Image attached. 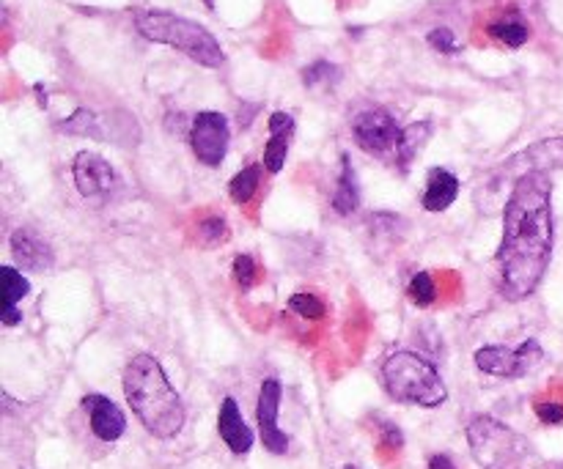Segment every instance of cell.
Here are the masks:
<instances>
[{"mask_svg": "<svg viewBox=\"0 0 563 469\" xmlns=\"http://www.w3.org/2000/svg\"><path fill=\"white\" fill-rule=\"evenodd\" d=\"M552 255V182L530 174L514 182L503 206V242L495 253L500 294L508 302L528 299Z\"/></svg>", "mask_w": 563, "mask_h": 469, "instance_id": "cell-1", "label": "cell"}, {"mask_svg": "<svg viewBox=\"0 0 563 469\" xmlns=\"http://www.w3.org/2000/svg\"><path fill=\"white\" fill-rule=\"evenodd\" d=\"M124 395L135 417L152 436L174 439L187 420V409L166 368L152 354H135L124 371Z\"/></svg>", "mask_w": 563, "mask_h": 469, "instance_id": "cell-2", "label": "cell"}, {"mask_svg": "<svg viewBox=\"0 0 563 469\" xmlns=\"http://www.w3.org/2000/svg\"><path fill=\"white\" fill-rule=\"evenodd\" d=\"M382 384L398 404L435 409L448 401V387L440 371L415 352H393L382 363Z\"/></svg>", "mask_w": 563, "mask_h": 469, "instance_id": "cell-3", "label": "cell"}, {"mask_svg": "<svg viewBox=\"0 0 563 469\" xmlns=\"http://www.w3.org/2000/svg\"><path fill=\"white\" fill-rule=\"evenodd\" d=\"M135 25L140 36L157 45H168L206 69H217L226 64V53L217 45V39L204 25L187 17H176L171 12H140L135 17Z\"/></svg>", "mask_w": 563, "mask_h": 469, "instance_id": "cell-4", "label": "cell"}, {"mask_svg": "<svg viewBox=\"0 0 563 469\" xmlns=\"http://www.w3.org/2000/svg\"><path fill=\"white\" fill-rule=\"evenodd\" d=\"M467 444L484 469H514L528 455V442L492 414H476L467 423Z\"/></svg>", "mask_w": 563, "mask_h": 469, "instance_id": "cell-5", "label": "cell"}, {"mask_svg": "<svg viewBox=\"0 0 563 469\" xmlns=\"http://www.w3.org/2000/svg\"><path fill=\"white\" fill-rule=\"evenodd\" d=\"M541 360H544V349L538 346V341H525L519 349L492 344V346H481L476 352L478 371L498 376V379H519L528 371H533Z\"/></svg>", "mask_w": 563, "mask_h": 469, "instance_id": "cell-6", "label": "cell"}, {"mask_svg": "<svg viewBox=\"0 0 563 469\" xmlns=\"http://www.w3.org/2000/svg\"><path fill=\"white\" fill-rule=\"evenodd\" d=\"M228 118L223 113L215 110H201L193 124H190V145L193 154L198 156V163H204L206 168H217L226 160L228 151Z\"/></svg>", "mask_w": 563, "mask_h": 469, "instance_id": "cell-7", "label": "cell"}, {"mask_svg": "<svg viewBox=\"0 0 563 469\" xmlns=\"http://www.w3.org/2000/svg\"><path fill=\"white\" fill-rule=\"evenodd\" d=\"M549 171H563V137H549L541 143H533L530 148L514 154L511 160L500 165L498 179L517 182L530 174H549Z\"/></svg>", "mask_w": 563, "mask_h": 469, "instance_id": "cell-8", "label": "cell"}, {"mask_svg": "<svg viewBox=\"0 0 563 469\" xmlns=\"http://www.w3.org/2000/svg\"><path fill=\"white\" fill-rule=\"evenodd\" d=\"M352 135L357 140V145L368 154H387L396 151L398 140H401V126L396 124V118L382 110V107H371L355 115L352 121Z\"/></svg>", "mask_w": 563, "mask_h": 469, "instance_id": "cell-9", "label": "cell"}, {"mask_svg": "<svg viewBox=\"0 0 563 469\" xmlns=\"http://www.w3.org/2000/svg\"><path fill=\"white\" fill-rule=\"evenodd\" d=\"M280 398H284V387L277 379H264L256 401V420H258V434L264 447L272 455H287L289 453V434L277 425L280 414Z\"/></svg>", "mask_w": 563, "mask_h": 469, "instance_id": "cell-10", "label": "cell"}, {"mask_svg": "<svg viewBox=\"0 0 563 469\" xmlns=\"http://www.w3.org/2000/svg\"><path fill=\"white\" fill-rule=\"evenodd\" d=\"M75 187L83 198H107L118 187V176L105 156L94 151H80L72 163Z\"/></svg>", "mask_w": 563, "mask_h": 469, "instance_id": "cell-11", "label": "cell"}, {"mask_svg": "<svg viewBox=\"0 0 563 469\" xmlns=\"http://www.w3.org/2000/svg\"><path fill=\"white\" fill-rule=\"evenodd\" d=\"M83 406L88 412V423H91V431L96 434V439L102 442H116L124 436L126 431V417L124 412L107 398V395H99V393H88L83 398Z\"/></svg>", "mask_w": 563, "mask_h": 469, "instance_id": "cell-12", "label": "cell"}, {"mask_svg": "<svg viewBox=\"0 0 563 469\" xmlns=\"http://www.w3.org/2000/svg\"><path fill=\"white\" fill-rule=\"evenodd\" d=\"M12 255L20 264V269H28V272H45V269H53L55 264L53 247L34 228H17L12 234Z\"/></svg>", "mask_w": 563, "mask_h": 469, "instance_id": "cell-13", "label": "cell"}, {"mask_svg": "<svg viewBox=\"0 0 563 469\" xmlns=\"http://www.w3.org/2000/svg\"><path fill=\"white\" fill-rule=\"evenodd\" d=\"M269 140H266V148H264V168L269 174H280L287 165V154H289V143H292V135H295V118L289 113H272L269 121Z\"/></svg>", "mask_w": 563, "mask_h": 469, "instance_id": "cell-14", "label": "cell"}, {"mask_svg": "<svg viewBox=\"0 0 563 469\" xmlns=\"http://www.w3.org/2000/svg\"><path fill=\"white\" fill-rule=\"evenodd\" d=\"M217 434L220 439L226 442V447L234 453V455H245L250 453L253 447V431L247 428V423L242 420V412L236 406V401L228 395L223 398L220 404V412H217Z\"/></svg>", "mask_w": 563, "mask_h": 469, "instance_id": "cell-15", "label": "cell"}, {"mask_svg": "<svg viewBox=\"0 0 563 469\" xmlns=\"http://www.w3.org/2000/svg\"><path fill=\"white\" fill-rule=\"evenodd\" d=\"M0 280H4V307H0V322H4L6 327H15L23 322V313L17 310V302L31 294V283L15 266H0Z\"/></svg>", "mask_w": 563, "mask_h": 469, "instance_id": "cell-16", "label": "cell"}, {"mask_svg": "<svg viewBox=\"0 0 563 469\" xmlns=\"http://www.w3.org/2000/svg\"><path fill=\"white\" fill-rule=\"evenodd\" d=\"M459 187H462V185H459V179H457L451 171H446V168H432L420 204H424L427 212H446V209L457 201Z\"/></svg>", "mask_w": 563, "mask_h": 469, "instance_id": "cell-17", "label": "cell"}, {"mask_svg": "<svg viewBox=\"0 0 563 469\" xmlns=\"http://www.w3.org/2000/svg\"><path fill=\"white\" fill-rule=\"evenodd\" d=\"M333 209L344 217H349L360 209V187H357V176H355V168H352L347 154L341 156V174H338V185L333 193Z\"/></svg>", "mask_w": 563, "mask_h": 469, "instance_id": "cell-18", "label": "cell"}, {"mask_svg": "<svg viewBox=\"0 0 563 469\" xmlns=\"http://www.w3.org/2000/svg\"><path fill=\"white\" fill-rule=\"evenodd\" d=\"M429 135H432V124L429 121H417V124H409L407 129H401V140L396 145V163L401 168H407L415 160V154L424 148Z\"/></svg>", "mask_w": 563, "mask_h": 469, "instance_id": "cell-19", "label": "cell"}, {"mask_svg": "<svg viewBox=\"0 0 563 469\" xmlns=\"http://www.w3.org/2000/svg\"><path fill=\"white\" fill-rule=\"evenodd\" d=\"M489 36H495L498 42H503L506 47L517 50L530 39V28L519 20V17H506L489 25Z\"/></svg>", "mask_w": 563, "mask_h": 469, "instance_id": "cell-20", "label": "cell"}, {"mask_svg": "<svg viewBox=\"0 0 563 469\" xmlns=\"http://www.w3.org/2000/svg\"><path fill=\"white\" fill-rule=\"evenodd\" d=\"M258 185H261V168H258V165H247V168H242V171L231 179L228 195H231L234 204H247V201L256 195Z\"/></svg>", "mask_w": 563, "mask_h": 469, "instance_id": "cell-21", "label": "cell"}, {"mask_svg": "<svg viewBox=\"0 0 563 469\" xmlns=\"http://www.w3.org/2000/svg\"><path fill=\"white\" fill-rule=\"evenodd\" d=\"M407 294H409V299H412L417 307H429V304L437 302V285H435V280H432L429 272L412 274V280H409V285H407Z\"/></svg>", "mask_w": 563, "mask_h": 469, "instance_id": "cell-22", "label": "cell"}, {"mask_svg": "<svg viewBox=\"0 0 563 469\" xmlns=\"http://www.w3.org/2000/svg\"><path fill=\"white\" fill-rule=\"evenodd\" d=\"M231 236L228 231V223L223 215H209L198 223V239L204 247H217V244H226V239Z\"/></svg>", "mask_w": 563, "mask_h": 469, "instance_id": "cell-23", "label": "cell"}, {"mask_svg": "<svg viewBox=\"0 0 563 469\" xmlns=\"http://www.w3.org/2000/svg\"><path fill=\"white\" fill-rule=\"evenodd\" d=\"M58 129L66 132V135H85V137L91 135V137H102V129H99L96 115H94L91 110H85V107L75 110V115L66 118L64 124H58Z\"/></svg>", "mask_w": 563, "mask_h": 469, "instance_id": "cell-24", "label": "cell"}, {"mask_svg": "<svg viewBox=\"0 0 563 469\" xmlns=\"http://www.w3.org/2000/svg\"><path fill=\"white\" fill-rule=\"evenodd\" d=\"M289 307L297 313V316H303L308 322H319V319H325V313H327L325 302L314 294H295L289 299Z\"/></svg>", "mask_w": 563, "mask_h": 469, "instance_id": "cell-25", "label": "cell"}, {"mask_svg": "<svg viewBox=\"0 0 563 469\" xmlns=\"http://www.w3.org/2000/svg\"><path fill=\"white\" fill-rule=\"evenodd\" d=\"M341 80V69L336 64H327V61H317L311 64L306 72H303V83L308 88H317V85H330V83H338Z\"/></svg>", "mask_w": 563, "mask_h": 469, "instance_id": "cell-26", "label": "cell"}, {"mask_svg": "<svg viewBox=\"0 0 563 469\" xmlns=\"http://www.w3.org/2000/svg\"><path fill=\"white\" fill-rule=\"evenodd\" d=\"M256 261L250 258V255H245V253H239L236 258H234V280H236V285L242 288V291H247V288H253V283H256Z\"/></svg>", "mask_w": 563, "mask_h": 469, "instance_id": "cell-27", "label": "cell"}, {"mask_svg": "<svg viewBox=\"0 0 563 469\" xmlns=\"http://www.w3.org/2000/svg\"><path fill=\"white\" fill-rule=\"evenodd\" d=\"M427 42L437 50V53H446V55H454V53H459V45H457V36H454V31L451 28H435L429 36H427Z\"/></svg>", "mask_w": 563, "mask_h": 469, "instance_id": "cell-28", "label": "cell"}, {"mask_svg": "<svg viewBox=\"0 0 563 469\" xmlns=\"http://www.w3.org/2000/svg\"><path fill=\"white\" fill-rule=\"evenodd\" d=\"M536 417L547 425H560L563 423V404L558 401H538L536 404Z\"/></svg>", "mask_w": 563, "mask_h": 469, "instance_id": "cell-29", "label": "cell"}, {"mask_svg": "<svg viewBox=\"0 0 563 469\" xmlns=\"http://www.w3.org/2000/svg\"><path fill=\"white\" fill-rule=\"evenodd\" d=\"M382 442L390 447V450H398L404 444V436H401V428L393 425V423H382Z\"/></svg>", "mask_w": 563, "mask_h": 469, "instance_id": "cell-30", "label": "cell"}, {"mask_svg": "<svg viewBox=\"0 0 563 469\" xmlns=\"http://www.w3.org/2000/svg\"><path fill=\"white\" fill-rule=\"evenodd\" d=\"M429 469H457V464L446 453H437V455L429 458Z\"/></svg>", "mask_w": 563, "mask_h": 469, "instance_id": "cell-31", "label": "cell"}, {"mask_svg": "<svg viewBox=\"0 0 563 469\" xmlns=\"http://www.w3.org/2000/svg\"><path fill=\"white\" fill-rule=\"evenodd\" d=\"M204 4H206V9H215V0H204Z\"/></svg>", "mask_w": 563, "mask_h": 469, "instance_id": "cell-32", "label": "cell"}, {"mask_svg": "<svg viewBox=\"0 0 563 469\" xmlns=\"http://www.w3.org/2000/svg\"><path fill=\"white\" fill-rule=\"evenodd\" d=\"M344 469H357V466H352V464H347V466H344Z\"/></svg>", "mask_w": 563, "mask_h": 469, "instance_id": "cell-33", "label": "cell"}]
</instances>
